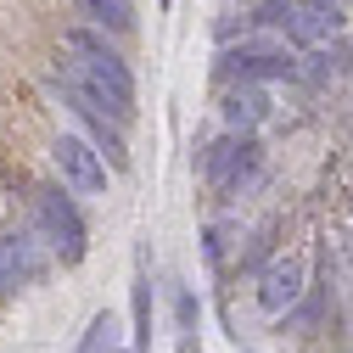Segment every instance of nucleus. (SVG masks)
<instances>
[{"mask_svg":"<svg viewBox=\"0 0 353 353\" xmlns=\"http://www.w3.org/2000/svg\"><path fill=\"white\" fill-rule=\"evenodd\" d=\"M62 90L73 96L79 112H96L123 123L135 112V84H129V68L90 34H68V62H62Z\"/></svg>","mask_w":353,"mask_h":353,"instance_id":"f257e3e1","label":"nucleus"},{"mask_svg":"<svg viewBox=\"0 0 353 353\" xmlns=\"http://www.w3.org/2000/svg\"><path fill=\"white\" fill-rule=\"evenodd\" d=\"M34 213H39V236L51 241V252H57L62 263H79L90 241H84V219L73 213V202H68L57 185H46V191L34 196Z\"/></svg>","mask_w":353,"mask_h":353,"instance_id":"f03ea898","label":"nucleus"},{"mask_svg":"<svg viewBox=\"0 0 353 353\" xmlns=\"http://www.w3.org/2000/svg\"><path fill=\"white\" fill-rule=\"evenodd\" d=\"M225 73L241 79V84H252V79H292L297 62L275 46V39H247V46L225 51Z\"/></svg>","mask_w":353,"mask_h":353,"instance_id":"7ed1b4c3","label":"nucleus"},{"mask_svg":"<svg viewBox=\"0 0 353 353\" xmlns=\"http://www.w3.org/2000/svg\"><path fill=\"white\" fill-rule=\"evenodd\" d=\"M51 157H57V168H62V180L73 185V191H107V163L90 152V146H84L79 135H62L57 146H51Z\"/></svg>","mask_w":353,"mask_h":353,"instance_id":"20e7f679","label":"nucleus"},{"mask_svg":"<svg viewBox=\"0 0 353 353\" xmlns=\"http://www.w3.org/2000/svg\"><path fill=\"white\" fill-rule=\"evenodd\" d=\"M292 39H303V46H325V39L342 28V12H336V0H292V12L281 23Z\"/></svg>","mask_w":353,"mask_h":353,"instance_id":"39448f33","label":"nucleus"},{"mask_svg":"<svg viewBox=\"0 0 353 353\" xmlns=\"http://www.w3.org/2000/svg\"><path fill=\"white\" fill-rule=\"evenodd\" d=\"M252 168H258V146H252L247 135H241V141H225V146H213V152H208V180H213L219 191L241 185Z\"/></svg>","mask_w":353,"mask_h":353,"instance_id":"423d86ee","label":"nucleus"},{"mask_svg":"<svg viewBox=\"0 0 353 353\" xmlns=\"http://www.w3.org/2000/svg\"><path fill=\"white\" fill-rule=\"evenodd\" d=\"M34 275H39L34 236H0V297H12V292L28 286Z\"/></svg>","mask_w":353,"mask_h":353,"instance_id":"0eeeda50","label":"nucleus"},{"mask_svg":"<svg viewBox=\"0 0 353 353\" xmlns=\"http://www.w3.org/2000/svg\"><path fill=\"white\" fill-rule=\"evenodd\" d=\"M303 292V263L297 258H275L270 270H263V286H258V303L270 308V314H281V308H292Z\"/></svg>","mask_w":353,"mask_h":353,"instance_id":"6e6552de","label":"nucleus"},{"mask_svg":"<svg viewBox=\"0 0 353 353\" xmlns=\"http://www.w3.org/2000/svg\"><path fill=\"white\" fill-rule=\"evenodd\" d=\"M73 6L90 17V23L112 28V34H129V28H135V0H73Z\"/></svg>","mask_w":353,"mask_h":353,"instance_id":"1a4fd4ad","label":"nucleus"},{"mask_svg":"<svg viewBox=\"0 0 353 353\" xmlns=\"http://www.w3.org/2000/svg\"><path fill=\"white\" fill-rule=\"evenodd\" d=\"M263 112H270V101H263L258 90H247V84L225 96V123H230V129H252Z\"/></svg>","mask_w":353,"mask_h":353,"instance_id":"9d476101","label":"nucleus"},{"mask_svg":"<svg viewBox=\"0 0 353 353\" xmlns=\"http://www.w3.org/2000/svg\"><path fill=\"white\" fill-rule=\"evenodd\" d=\"M347 68V46H331V51H314V57H308V68H297L308 84H325V79H336Z\"/></svg>","mask_w":353,"mask_h":353,"instance_id":"9b49d317","label":"nucleus"},{"mask_svg":"<svg viewBox=\"0 0 353 353\" xmlns=\"http://www.w3.org/2000/svg\"><path fill=\"white\" fill-rule=\"evenodd\" d=\"M112 347H118V320L112 314H96L90 331H84V342H79V353H112Z\"/></svg>","mask_w":353,"mask_h":353,"instance_id":"f8f14e48","label":"nucleus"},{"mask_svg":"<svg viewBox=\"0 0 353 353\" xmlns=\"http://www.w3.org/2000/svg\"><path fill=\"white\" fill-rule=\"evenodd\" d=\"M135 325H141V342H146L152 336V286L146 281L135 286Z\"/></svg>","mask_w":353,"mask_h":353,"instance_id":"ddd939ff","label":"nucleus"}]
</instances>
